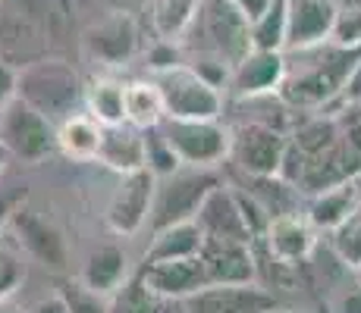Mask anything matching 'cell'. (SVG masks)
Returning <instances> with one entry per match:
<instances>
[{"label":"cell","instance_id":"cell-1","mask_svg":"<svg viewBox=\"0 0 361 313\" xmlns=\"http://www.w3.org/2000/svg\"><path fill=\"white\" fill-rule=\"evenodd\" d=\"M82 79L66 60L41 57L16 69V97L32 103L38 113L57 125L82 103Z\"/></svg>","mask_w":361,"mask_h":313},{"label":"cell","instance_id":"cell-2","mask_svg":"<svg viewBox=\"0 0 361 313\" xmlns=\"http://www.w3.org/2000/svg\"><path fill=\"white\" fill-rule=\"evenodd\" d=\"M192 34L201 38V51H204L207 57L224 60L230 69L255 47L252 44V23L242 16L233 0H201L185 38H192Z\"/></svg>","mask_w":361,"mask_h":313},{"label":"cell","instance_id":"cell-3","mask_svg":"<svg viewBox=\"0 0 361 313\" xmlns=\"http://www.w3.org/2000/svg\"><path fill=\"white\" fill-rule=\"evenodd\" d=\"M220 182H224V179H220L217 170H198V166L161 176L154 185V200H151V213H148L151 232H157V229H164V226H173V222L195 219L201 200Z\"/></svg>","mask_w":361,"mask_h":313},{"label":"cell","instance_id":"cell-4","mask_svg":"<svg viewBox=\"0 0 361 313\" xmlns=\"http://www.w3.org/2000/svg\"><path fill=\"white\" fill-rule=\"evenodd\" d=\"M161 132L173 148L179 166H198V170H217L230 160L233 129L220 120H161Z\"/></svg>","mask_w":361,"mask_h":313},{"label":"cell","instance_id":"cell-5","mask_svg":"<svg viewBox=\"0 0 361 313\" xmlns=\"http://www.w3.org/2000/svg\"><path fill=\"white\" fill-rule=\"evenodd\" d=\"M154 82L164 97V116L170 120H220L224 116V91L201 79L189 63L157 72Z\"/></svg>","mask_w":361,"mask_h":313},{"label":"cell","instance_id":"cell-6","mask_svg":"<svg viewBox=\"0 0 361 313\" xmlns=\"http://www.w3.org/2000/svg\"><path fill=\"white\" fill-rule=\"evenodd\" d=\"M0 141L13 160L41 163L57 151V125L44 113H38L32 103H25L23 97H13L0 110Z\"/></svg>","mask_w":361,"mask_h":313},{"label":"cell","instance_id":"cell-7","mask_svg":"<svg viewBox=\"0 0 361 313\" xmlns=\"http://www.w3.org/2000/svg\"><path fill=\"white\" fill-rule=\"evenodd\" d=\"M10 229H13V235H16L19 248H23L35 263H41V267L51 269V273H66L69 269V245H66L63 232L47 217H41L35 207L25 204V200L13 210Z\"/></svg>","mask_w":361,"mask_h":313},{"label":"cell","instance_id":"cell-8","mask_svg":"<svg viewBox=\"0 0 361 313\" xmlns=\"http://www.w3.org/2000/svg\"><path fill=\"white\" fill-rule=\"evenodd\" d=\"M289 135L274 129L270 122L252 120L233 129V144H230V160L239 166L245 176H276L280 170V157L286 151Z\"/></svg>","mask_w":361,"mask_h":313},{"label":"cell","instance_id":"cell-9","mask_svg":"<svg viewBox=\"0 0 361 313\" xmlns=\"http://www.w3.org/2000/svg\"><path fill=\"white\" fill-rule=\"evenodd\" d=\"M154 185L157 176L148 166L123 176V182L116 185L114 198L107 204V213H104L110 232L120 235V238H132V235L142 232L151 213V200H154Z\"/></svg>","mask_w":361,"mask_h":313},{"label":"cell","instance_id":"cell-10","mask_svg":"<svg viewBox=\"0 0 361 313\" xmlns=\"http://www.w3.org/2000/svg\"><path fill=\"white\" fill-rule=\"evenodd\" d=\"M189 313H276L283 310L280 298L255 282H230V285H204L195 295L185 298Z\"/></svg>","mask_w":361,"mask_h":313},{"label":"cell","instance_id":"cell-11","mask_svg":"<svg viewBox=\"0 0 361 313\" xmlns=\"http://www.w3.org/2000/svg\"><path fill=\"white\" fill-rule=\"evenodd\" d=\"M201 267H204L207 285H230V282H255L258 279V254L255 245L233 238H211L201 241Z\"/></svg>","mask_w":361,"mask_h":313},{"label":"cell","instance_id":"cell-12","mask_svg":"<svg viewBox=\"0 0 361 313\" xmlns=\"http://www.w3.org/2000/svg\"><path fill=\"white\" fill-rule=\"evenodd\" d=\"M286 6V47L283 51H314L330 41L336 0H283Z\"/></svg>","mask_w":361,"mask_h":313},{"label":"cell","instance_id":"cell-13","mask_svg":"<svg viewBox=\"0 0 361 313\" xmlns=\"http://www.w3.org/2000/svg\"><path fill=\"white\" fill-rule=\"evenodd\" d=\"M358 170H361V148L343 132L327 151L308 157L302 179H298V194H317L324 188L352 182V176Z\"/></svg>","mask_w":361,"mask_h":313},{"label":"cell","instance_id":"cell-14","mask_svg":"<svg viewBox=\"0 0 361 313\" xmlns=\"http://www.w3.org/2000/svg\"><path fill=\"white\" fill-rule=\"evenodd\" d=\"M289 72V63L283 57V51H261L252 47L230 72V91L242 101H255L264 94H276Z\"/></svg>","mask_w":361,"mask_h":313},{"label":"cell","instance_id":"cell-15","mask_svg":"<svg viewBox=\"0 0 361 313\" xmlns=\"http://www.w3.org/2000/svg\"><path fill=\"white\" fill-rule=\"evenodd\" d=\"M138 51V25L129 10H114L85 32V53L107 66H123Z\"/></svg>","mask_w":361,"mask_h":313},{"label":"cell","instance_id":"cell-16","mask_svg":"<svg viewBox=\"0 0 361 313\" xmlns=\"http://www.w3.org/2000/svg\"><path fill=\"white\" fill-rule=\"evenodd\" d=\"M267 257L274 263H283V267H298L305 263L311 254H314V229L305 217L298 213H280V217H270L267 229H264L261 241Z\"/></svg>","mask_w":361,"mask_h":313},{"label":"cell","instance_id":"cell-17","mask_svg":"<svg viewBox=\"0 0 361 313\" xmlns=\"http://www.w3.org/2000/svg\"><path fill=\"white\" fill-rule=\"evenodd\" d=\"M195 222L201 226V232L211 235V238H233V241L255 245L252 229H248L245 217H242L239 194H235V188L224 185V182H220L217 188H211V194L201 200Z\"/></svg>","mask_w":361,"mask_h":313},{"label":"cell","instance_id":"cell-18","mask_svg":"<svg viewBox=\"0 0 361 313\" xmlns=\"http://www.w3.org/2000/svg\"><path fill=\"white\" fill-rule=\"evenodd\" d=\"M138 279L148 285L157 298H164V301H170V298L185 301L189 295H195L198 288H204V285H207L204 267H201V257L142 263V267H138Z\"/></svg>","mask_w":361,"mask_h":313},{"label":"cell","instance_id":"cell-19","mask_svg":"<svg viewBox=\"0 0 361 313\" xmlns=\"http://www.w3.org/2000/svg\"><path fill=\"white\" fill-rule=\"evenodd\" d=\"M98 163H104L114 172H120V176L142 170L145 166V135H142V129H135V125H129V122L104 125Z\"/></svg>","mask_w":361,"mask_h":313},{"label":"cell","instance_id":"cell-20","mask_svg":"<svg viewBox=\"0 0 361 313\" xmlns=\"http://www.w3.org/2000/svg\"><path fill=\"white\" fill-rule=\"evenodd\" d=\"M129 279V257L120 245H101L88 254L85 267H82V285L98 295H114L123 282Z\"/></svg>","mask_w":361,"mask_h":313},{"label":"cell","instance_id":"cell-21","mask_svg":"<svg viewBox=\"0 0 361 313\" xmlns=\"http://www.w3.org/2000/svg\"><path fill=\"white\" fill-rule=\"evenodd\" d=\"M201 241H204V232L195 219L185 222H173V226H164L151 235V245L145 250L142 263H157V260H185V257H198Z\"/></svg>","mask_w":361,"mask_h":313},{"label":"cell","instance_id":"cell-22","mask_svg":"<svg viewBox=\"0 0 361 313\" xmlns=\"http://www.w3.org/2000/svg\"><path fill=\"white\" fill-rule=\"evenodd\" d=\"M355 207H358L355 188H352V182H343V185L324 188V191H317V194H308L305 219L311 222L314 232H330V229H336Z\"/></svg>","mask_w":361,"mask_h":313},{"label":"cell","instance_id":"cell-23","mask_svg":"<svg viewBox=\"0 0 361 313\" xmlns=\"http://www.w3.org/2000/svg\"><path fill=\"white\" fill-rule=\"evenodd\" d=\"M101 122H94L88 113H73L57 122V151L75 163L98 160L101 148Z\"/></svg>","mask_w":361,"mask_h":313},{"label":"cell","instance_id":"cell-24","mask_svg":"<svg viewBox=\"0 0 361 313\" xmlns=\"http://www.w3.org/2000/svg\"><path fill=\"white\" fill-rule=\"evenodd\" d=\"M201 0H142L145 19L157 41H183Z\"/></svg>","mask_w":361,"mask_h":313},{"label":"cell","instance_id":"cell-25","mask_svg":"<svg viewBox=\"0 0 361 313\" xmlns=\"http://www.w3.org/2000/svg\"><path fill=\"white\" fill-rule=\"evenodd\" d=\"M82 103H85L88 116L101 125H123L126 122V85L110 75L85 82L82 88Z\"/></svg>","mask_w":361,"mask_h":313},{"label":"cell","instance_id":"cell-26","mask_svg":"<svg viewBox=\"0 0 361 313\" xmlns=\"http://www.w3.org/2000/svg\"><path fill=\"white\" fill-rule=\"evenodd\" d=\"M164 120V97L157 82H129L126 85V122L135 129H154Z\"/></svg>","mask_w":361,"mask_h":313},{"label":"cell","instance_id":"cell-27","mask_svg":"<svg viewBox=\"0 0 361 313\" xmlns=\"http://www.w3.org/2000/svg\"><path fill=\"white\" fill-rule=\"evenodd\" d=\"M330 250L352 273L361 267V204L336 229H330Z\"/></svg>","mask_w":361,"mask_h":313},{"label":"cell","instance_id":"cell-28","mask_svg":"<svg viewBox=\"0 0 361 313\" xmlns=\"http://www.w3.org/2000/svg\"><path fill=\"white\" fill-rule=\"evenodd\" d=\"M252 44L261 51H283L286 47V6L274 0L252 23Z\"/></svg>","mask_w":361,"mask_h":313},{"label":"cell","instance_id":"cell-29","mask_svg":"<svg viewBox=\"0 0 361 313\" xmlns=\"http://www.w3.org/2000/svg\"><path fill=\"white\" fill-rule=\"evenodd\" d=\"M114 307H110V313H161V301L164 298H157L154 291L148 288L142 279L135 276H129L126 282L120 285V288L114 291Z\"/></svg>","mask_w":361,"mask_h":313},{"label":"cell","instance_id":"cell-30","mask_svg":"<svg viewBox=\"0 0 361 313\" xmlns=\"http://www.w3.org/2000/svg\"><path fill=\"white\" fill-rule=\"evenodd\" d=\"M142 135H145V166H148L157 179L176 172L179 160H176V154H173L170 144H166L161 125H154V129H142Z\"/></svg>","mask_w":361,"mask_h":313},{"label":"cell","instance_id":"cell-31","mask_svg":"<svg viewBox=\"0 0 361 313\" xmlns=\"http://www.w3.org/2000/svg\"><path fill=\"white\" fill-rule=\"evenodd\" d=\"M333 47H345V51H355L361 47V6H339L336 19H333L330 41Z\"/></svg>","mask_w":361,"mask_h":313},{"label":"cell","instance_id":"cell-32","mask_svg":"<svg viewBox=\"0 0 361 313\" xmlns=\"http://www.w3.org/2000/svg\"><path fill=\"white\" fill-rule=\"evenodd\" d=\"M60 295H63L69 313H110V304L104 301V295H98V291H92V288H85L82 282L63 285V288H60Z\"/></svg>","mask_w":361,"mask_h":313},{"label":"cell","instance_id":"cell-33","mask_svg":"<svg viewBox=\"0 0 361 313\" xmlns=\"http://www.w3.org/2000/svg\"><path fill=\"white\" fill-rule=\"evenodd\" d=\"M23 282H25L23 260L16 254H10V250H0V301H6Z\"/></svg>","mask_w":361,"mask_h":313},{"label":"cell","instance_id":"cell-34","mask_svg":"<svg viewBox=\"0 0 361 313\" xmlns=\"http://www.w3.org/2000/svg\"><path fill=\"white\" fill-rule=\"evenodd\" d=\"M145 60H148L151 72H166V69L185 63L183 51H179V41H157V38H154V44H151V51H148V57Z\"/></svg>","mask_w":361,"mask_h":313},{"label":"cell","instance_id":"cell-35","mask_svg":"<svg viewBox=\"0 0 361 313\" xmlns=\"http://www.w3.org/2000/svg\"><path fill=\"white\" fill-rule=\"evenodd\" d=\"M330 103H336V107H345V110H361V53L358 60L352 63L349 75H345L343 88H339V94L333 97ZM327 103V107H330Z\"/></svg>","mask_w":361,"mask_h":313},{"label":"cell","instance_id":"cell-36","mask_svg":"<svg viewBox=\"0 0 361 313\" xmlns=\"http://www.w3.org/2000/svg\"><path fill=\"white\" fill-rule=\"evenodd\" d=\"M13 97H16V66L0 60V110H4Z\"/></svg>","mask_w":361,"mask_h":313},{"label":"cell","instance_id":"cell-37","mask_svg":"<svg viewBox=\"0 0 361 313\" xmlns=\"http://www.w3.org/2000/svg\"><path fill=\"white\" fill-rule=\"evenodd\" d=\"M25 200V191H16V194H0V229L10 226V217L19 204Z\"/></svg>","mask_w":361,"mask_h":313},{"label":"cell","instance_id":"cell-38","mask_svg":"<svg viewBox=\"0 0 361 313\" xmlns=\"http://www.w3.org/2000/svg\"><path fill=\"white\" fill-rule=\"evenodd\" d=\"M25 313H69L66 310V301H63V295H51V298H41V301H35Z\"/></svg>","mask_w":361,"mask_h":313},{"label":"cell","instance_id":"cell-39","mask_svg":"<svg viewBox=\"0 0 361 313\" xmlns=\"http://www.w3.org/2000/svg\"><path fill=\"white\" fill-rule=\"evenodd\" d=\"M233 4L239 6V13L248 19V23H255V19H258L261 13L267 10L270 4H274V0H233Z\"/></svg>","mask_w":361,"mask_h":313},{"label":"cell","instance_id":"cell-40","mask_svg":"<svg viewBox=\"0 0 361 313\" xmlns=\"http://www.w3.org/2000/svg\"><path fill=\"white\" fill-rule=\"evenodd\" d=\"M336 313H361V285L355 282V288H349L336 304Z\"/></svg>","mask_w":361,"mask_h":313},{"label":"cell","instance_id":"cell-41","mask_svg":"<svg viewBox=\"0 0 361 313\" xmlns=\"http://www.w3.org/2000/svg\"><path fill=\"white\" fill-rule=\"evenodd\" d=\"M107 4L114 6V10H132V6L142 4V0H107Z\"/></svg>","mask_w":361,"mask_h":313},{"label":"cell","instance_id":"cell-42","mask_svg":"<svg viewBox=\"0 0 361 313\" xmlns=\"http://www.w3.org/2000/svg\"><path fill=\"white\" fill-rule=\"evenodd\" d=\"M10 160H13V157H10V151H6V148H4V141H0V176H4V172H6V166H10Z\"/></svg>","mask_w":361,"mask_h":313},{"label":"cell","instance_id":"cell-43","mask_svg":"<svg viewBox=\"0 0 361 313\" xmlns=\"http://www.w3.org/2000/svg\"><path fill=\"white\" fill-rule=\"evenodd\" d=\"M352 188H355V194H358V204H361V170L352 176Z\"/></svg>","mask_w":361,"mask_h":313},{"label":"cell","instance_id":"cell-44","mask_svg":"<svg viewBox=\"0 0 361 313\" xmlns=\"http://www.w3.org/2000/svg\"><path fill=\"white\" fill-rule=\"evenodd\" d=\"M355 282H358V285H361V267H358V269H355Z\"/></svg>","mask_w":361,"mask_h":313},{"label":"cell","instance_id":"cell-45","mask_svg":"<svg viewBox=\"0 0 361 313\" xmlns=\"http://www.w3.org/2000/svg\"><path fill=\"white\" fill-rule=\"evenodd\" d=\"M0 313H19V310H0Z\"/></svg>","mask_w":361,"mask_h":313},{"label":"cell","instance_id":"cell-46","mask_svg":"<svg viewBox=\"0 0 361 313\" xmlns=\"http://www.w3.org/2000/svg\"><path fill=\"white\" fill-rule=\"evenodd\" d=\"M276 313H295V310H276Z\"/></svg>","mask_w":361,"mask_h":313},{"label":"cell","instance_id":"cell-47","mask_svg":"<svg viewBox=\"0 0 361 313\" xmlns=\"http://www.w3.org/2000/svg\"><path fill=\"white\" fill-rule=\"evenodd\" d=\"M161 313H164V310H161Z\"/></svg>","mask_w":361,"mask_h":313}]
</instances>
